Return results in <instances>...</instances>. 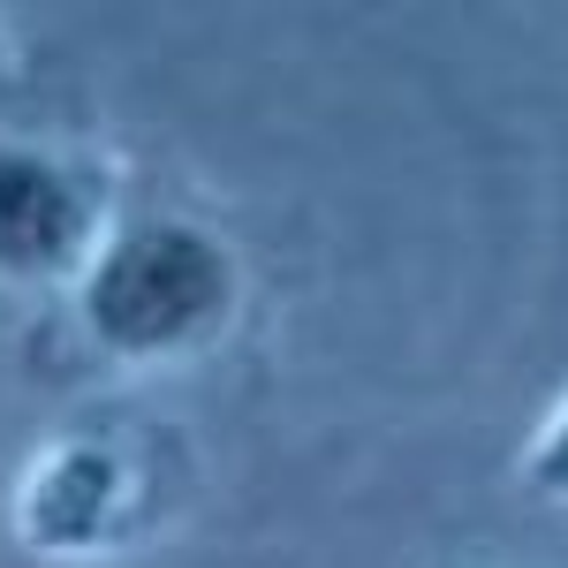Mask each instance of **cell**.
Listing matches in <instances>:
<instances>
[{"label": "cell", "mask_w": 568, "mask_h": 568, "mask_svg": "<svg viewBox=\"0 0 568 568\" xmlns=\"http://www.w3.org/2000/svg\"><path fill=\"white\" fill-rule=\"evenodd\" d=\"M235 296V273L220 258L213 235L197 227H175V220H152V227H130L99 273H91V326L99 342L114 349H175L197 326H213Z\"/></svg>", "instance_id": "cell-1"}, {"label": "cell", "mask_w": 568, "mask_h": 568, "mask_svg": "<svg viewBox=\"0 0 568 568\" xmlns=\"http://www.w3.org/2000/svg\"><path fill=\"white\" fill-rule=\"evenodd\" d=\"M77 243H84V197L69 190V175L31 152H0V265L45 273Z\"/></svg>", "instance_id": "cell-2"}, {"label": "cell", "mask_w": 568, "mask_h": 568, "mask_svg": "<svg viewBox=\"0 0 568 568\" xmlns=\"http://www.w3.org/2000/svg\"><path fill=\"white\" fill-rule=\"evenodd\" d=\"M538 485H554V493H568V417L554 425V439H546V455H538Z\"/></svg>", "instance_id": "cell-3"}]
</instances>
